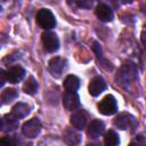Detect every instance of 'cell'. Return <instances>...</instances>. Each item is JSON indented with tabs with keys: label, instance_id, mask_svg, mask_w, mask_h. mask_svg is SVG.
Here are the masks:
<instances>
[{
	"label": "cell",
	"instance_id": "cell-12",
	"mask_svg": "<svg viewBox=\"0 0 146 146\" xmlns=\"http://www.w3.org/2000/svg\"><path fill=\"white\" fill-rule=\"evenodd\" d=\"M96 16L103 22H111L113 19L112 9L105 3H100L96 7Z\"/></svg>",
	"mask_w": 146,
	"mask_h": 146
},
{
	"label": "cell",
	"instance_id": "cell-22",
	"mask_svg": "<svg viewBox=\"0 0 146 146\" xmlns=\"http://www.w3.org/2000/svg\"><path fill=\"white\" fill-rule=\"evenodd\" d=\"M130 144L131 145H146V137L143 135H138L136 136L135 140H132Z\"/></svg>",
	"mask_w": 146,
	"mask_h": 146
},
{
	"label": "cell",
	"instance_id": "cell-20",
	"mask_svg": "<svg viewBox=\"0 0 146 146\" xmlns=\"http://www.w3.org/2000/svg\"><path fill=\"white\" fill-rule=\"evenodd\" d=\"M64 140L67 143V144H78L80 141V136L78 133H75L74 131L72 130H67L64 135Z\"/></svg>",
	"mask_w": 146,
	"mask_h": 146
},
{
	"label": "cell",
	"instance_id": "cell-1",
	"mask_svg": "<svg viewBox=\"0 0 146 146\" xmlns=\"http://www.w3.org/2000/svg\"><path fill=\"white\" fill-rule=\"evenodd\" d=\"M36 22L44 30H50L56 25L55 16L49 9H40L36 14Z\"/></svg>",
	"mask_w": 146,
	"mask_h": 146
},
{
	"label": "cell",
	"instance_id": "cell-16",
	"mask_svg": "<svg viewBox=\"0 0 146 146\" xmlns=\"http://www.w3.org/2000/svg\"><path fill=\"white\" fill-rule=\"evenodd\" d=\"M80 87V80L75 75H67L64 81V88L66 91H76Z\"/></svg>",
	"mask_w": 146,
	"mask_h": 146
},
{
	"label": "cell",
	"instance_id": "cell-2",
	"mask_svg": "<svg viewBox=\"0 0 146 146\" xmlns=\"http://www.w3.org/2000/svg\"><path fill=\"white\" fill-rule=\"evenodd\" d=\"M136 76V71L132 65H124L121 67L120 72L116 75V81L120 86L127 88L130 81H132Z\"/></svg>",
	"mask_w": 146,
	"mask_h": 146
},
{
	"label": "cell",
	"instance_id": "cell-14",
	"mask_svg": "<svg viewBox=\"0 0 146 146\" xmlns=\"http://www.w3.org/2000/svg\"><path fill=\"white\" fill-rule=\"evenodd\" d=\"M18 127V120L14 117L11 114H7L2 117L1 120V130L7 132V131H13Z\"/></svg>",
	"mask_w": 146,
	"mask_h": 146
},
{
	"label": "cell",
	"instance_id": "cell-17",
	"mask_svg": "<svg viewBox=\"0 0 146 146\" xmlns=\"http://www.w3.org/2000/svg\"><path fill=\"white\" fill-rule=\"evenodd\" d=\"M23 90L27 95H34L38 90V82L33 76H30L23 86Z\"/></svg>",
	"mask_w": 146,
	"mask_h": 146
},
{
	"label": "cell",
	"instance_id": "cell-19",
	"mask_svg": "<svg viewBox=\"0 0 146 146\" xmlns=\"http://www.w3.org/2000/svg\"><path fill=\"white\" fill-rule=\"evenodd\" d=\"M104 141L107 146H116V145H119L120 139H119V136L115 131L110 130L106 132V135L104 137Z\"/></svg>",
	"mask_w": 146,
	"mask_h": 146
},
{
	"label": "cell",
	"instance_id": "cell-5",
	"mask_svg": "<svg viewBox=\"0 0 146 146\" xmlns=\"http://www.w3.org/2000/svg\"><path fill=\"white\" fill-rule=\"evenodd\" d=\"M42 39V43L44 49L48 52H55L58 48H59V40L57 38V35L52 32H44L41 36Z\"/></svg>",
	"mask_w": 146,
	"mask_h": 146
},
{
	"label": "cell",
	"instance_id": "cell-26",
	"mask_svg": "<svg viewBox=\"0 0 146 146\" xmlns=\"http://www.w3.org/2000/svg\"><path fill=\"white\" fill-rule=\"evenodd\" d=\"M131 1H132V0H122V2H123V3H130Z\"/></svg>",
	"mask_w": 146,
	"mask_h": 146
},
{
	"label": "cell",
	"instance_id": "cell-18",
	"mask_svg": "<svg viewBox=\"0 0 146 146\" xmlns=\"http://www.w3.org/2000/svg\"><path fill=\"white\" fill-rule=\"evenodd\" d=\"M16 97H17V91L15 89H13V88H8V89H5L2 91V94H1V102H2V104H9Z\"/></svg>",
	"mask_w": 146,
	"mask_h": 146
},
{
	"label": "cell",
	"instance_id": "cell-10",
	"mask_svg": "<svg viewBox=\"0 0 146 146\" xmlns=\"http://www.w3.org/2000/svg\"><path fill=\"white\" fill-rule=\"evenodd\" d=\"M24 75H25V70L22 66H19V65L11 66L7 71V80L10 83H17V82H19L24 78Z\"/></svg>",
	"mask_w": 146,
	"mask_h": 146
},
{
	"label": "cell",
	"instance_id": "cell-4",
	"mask_svg": "<svg viewBox=\"0 0 146 146\" xmlns=\"http://www.w3.org/2000/svg\"><path fill=\"white\" fill-rule=\"evenodd\" d=\"M40 130H41V122L36 117L29 120L22 127V132L27 138H35L40 133Z\"/></svg>",
	"mask_w": 146,
	"mask_h": 146
},
{
	"label": "cell",
	"instance_id": "cell-25",
	"mask_svg": "<svg viewBox=\"0 0 146 146\" xmlns=\"http://www.w3.org/2000/svg\"><path fill=\"white\" fill-rule=\"evenodd\" d=\"M140 39H141L143 44H144L145 48H146V31H143V32H141V34H140Z\"/></svg>",
	"mask_w": 146,
	"mask_h": 146
},
{
	"label": "cell",
	"instance_id": "cell-24",
	"mask_svg": "<svg viewBox=\"0 0 146 146\" xmlns=\"http://www.w3.org/2000/svg\"><path fill=\"white\" fill-rule=\"evenodd\" d=\"M92 49L95 50V52L97 54V56H98V57H102V48H100V46H99L97 42H94Z\"/></svg>",
	"mask_w": 146,
	"mask_h": 146
},
{
	"label": "cell",
	"instance_id": "cell-6",
	"mask_svg": "<svg viewBox=\"0 0 146 146\" xmlns=\"http://www.w3.org/2000/svg\"><path fill=\"white\" fill-rule=\"evenodd\" d=\"M63 105L68 111H74L80 105V98L76 91H66L63 96Z\"/></svg>",
	"mask_w": 146,
	"mask_h": 146
},
{
	"label": "cell",
	"instance_id": "cell-23",
	"mask_svg": "<svg viewBox=\"0 0 146 146\" xmlns=\"http://www.w3.org/2000/svg\"><path fill=\"white\" fill-rule=\"evenodd\" d=\"M6 81H8L7 80V72H5L3 70H0V86L3 87Z\"/></svg>",
	"mask_w": 146,
	"mask_h": 146
},
{
	"label": "cell",
	"instance_id": "cell-8",
	"mask_svg": "<svg viewBox=\"0 0 146 146\" xmlns=\"http://www.w3.org/2000/svg\"><path fill=\"white\" fill-rule=\"evenodd\" d=\"M87 119H88V115L84 111L80 110V111H76L74 112L72 115H71V124L78 129V130H82L86 124H87Z\"/></svg>",
	"mask_w": 146,
	"mask_h": 146
},
{
	"label": "cell",
	"instance_id": "cell-11",
	"mask_svg": "<svg viewBox=\"0 0 146 146\" xmlns=\"http://www.w3.org/2000/svg\"><path fill=\"white\" fill-rule=\"evenodd\" d=\"M133 124V117L128 113H120L114 119V125L121 130H125Z\"/></svg>",
	"mask_w": 146,
	"mask_h": 146
},
{
	"label": "cell",
	"instance_id": "cell-7",
	"mask_svg": "<svg viewBox=\"0 0 146 146\" xmlns=\"http://www.w3.org/2000/svg\"><path fill=\"white\" fill-rule=\"evenodd\" d=\"M65 59L60 57H52L48 63V70L52 76H60L64 67H65Z\"/></svg>",
	"mask_w": 146,
	"mask_h": 146
},
{
	"label": "cell",
	"instance_id": "cell-21",
	"mask_svg": "<svg viewBox=\"0 0 146 146\" xmlns=\"http://www.w3.org/2000/svg\"><path fill=\"white\" fill-rule=\"evenodd\" d=\"M78 6L81 8H86V9H90L94 6V0H75Z\"/></svg>",
	"mask_w": 146,
	"mask_h": 146
},
{
	"label": "cell",
	"instance_id": "cell-13",
	"mask_svg": "<svg viewBox=\"0 0 146 146\" xmlns=\"http://www.w3.org/2000/svg\"><path fill=\"white\" fill-rule=\"evenodd\" d=\"M104 128H105V125H104V123L100 120H94V121H91L90 124L88 125V135H89V137L90 138H94V139L98 138L103 133Z\"/></svg>",
	"mask_w": 146,
	"mask_h": 146
},
{
	"label": "cell",
	"instance_id": "cell-3",
	"mask_svg": "<svg viewBox=\"0 0 146 146\" xmlns=\"http://www.w3.org/2000/svg\"><path fill=\"white\" fill-rule=\"evenodd\" d=\"M116 110H117L116 99L112 95L105 96L98 104V111L104 115H112L116 112Z\"/></svg>",
	"mask_w": 146,
	"mask_h": 146
},
{
	"label": "cell",
	"instance_id": "cell-9",
	"mask_svg": "<svg viewBox=\"0 0 146 146\" xmlns=\"http://www.w3.org/2000/svg\"><path fill=\"white\" fill-rule=\"evenodd\" d=\"M106 89V82L103 78L96 76L89 83V94L91 96H98Z\"/></svg>",
	"mask_w": 146,
	"mask_h": 146
},
{
	"label": "cell",
	"instance_id": "cell-15",
	"mask_svg": "<svg viewBox=\"0 0 146 146\" xmlns=\"http://www.w3.org/2000/svg\"><path fill=\"white\" fill-rule=\"evenodd\" d=\"M29 113H30V106L27 104H25V103H17V104H15L13 106V108H11V112H10V114L14 117H16L17 120L26 116Z\"/></svg>",
	"mask_w": 146,
	"mask_h": 146
}]
</instances>
